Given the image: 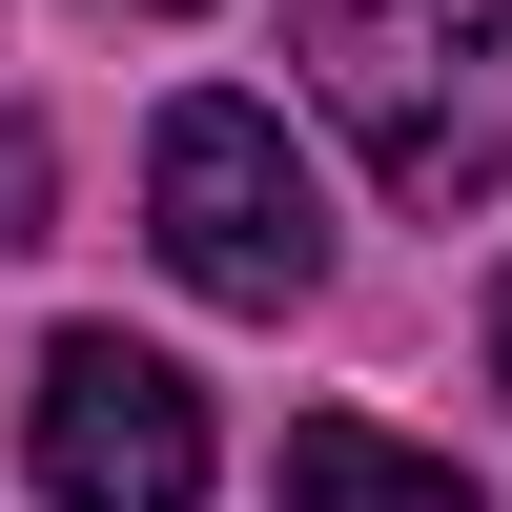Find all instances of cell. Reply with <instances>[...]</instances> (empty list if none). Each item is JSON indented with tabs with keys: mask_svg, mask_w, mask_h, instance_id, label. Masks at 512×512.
I'll return each instance as SVG.
<instances>
[{
	"mask_svg": "<svg viewBox=\"0 0 512 512\" xmlns=\"http://www.w3.org/2000/svg\"><path fill=\"white\" fill-rule=\"evenodd\" d=\"M144 21H185V0H144Z\"/></svg>",
	"mask_w": 512,
	"mask_h": 512,
	"instance_id": "52a82bcc",
	"label": "cell"
},
{
	"mask_svg": "<svg viewBox=\"0 0 512 512\" xmlns=\"http://www.w3.org/2000/svg\"><path fill=\"white\" fill-rule=\"evenodd\" d=\"M287 62L390 205L512 185V0H287Z\"/></svg>",
	"mask_w": 512,
	"mask_h": 512,
	"instance_id": "6da1fadb",
	"label": "cell"
},
{
	"mask_svg": "<svg viewBox=\"0 0 512 512\" xmlns=\"http://www.w3.org/2000/svg\"><path fill=\"white\" fill-rule=\"evenodd\" d=\"M0 246H41V123H0Z\"/></svg>",
	"mask_w": 512,
	"mask_h": 512,
	"instance_id": "5b68a950",
	"label": "cell"
},
{
	"mask_svg": "<svg viewBox=\"0 0 512 512\" xmlns=\"http://www.w3.org/2000/svg\"><path fill=\"white\" fill-rule=\"evenodd\" d=\"M287 512H492V492L431 472V451H390L369 410H308V431H287Z\"/></svg>",
	"mask_w": 512,
	"mask_h": 512,
	"instance_id": "277c9868",
	"label": "cell"
},
{
	"mask_svg": "<svg viewBox=\"0 0 512 512\" xmlns=\"http://www.w3.org/2000/svg\"><path fill=\"white\" fill-rule=\"evenodd\" d=\"M41 492L62 512H205V390L123 328L41 349Z\"/></svg>",
	"mask_w": 512,
	"mask_h": 512,
	"instance_id": "3957f363",
	"label": "cell"
},
{
	"mask_svg": "<svg viewBox=\"0 0 512 512\" xmlns=\"http://www.w3.org/2000/svg\"><path fill=\"white\" fill-rule=\"evenodd\" d=\"M492 390H512V267H492Z\"/></svg>",
	"mask_w": 512,
	"mask_h": 512,
	"instance_id": "8992f818",
	"label": "cell"
},
{
	"mask_svg": "<svg viewBox=\"0 0 512 512\" xmlns=\"http://www.w3.org/2000/svg\"><path fill=\"white\" fill-rule=\"evenodd\" d=\"M144 226H164V267L205 287V308H308L328 287V185L308 164H287V123L267 103H226V82H205V103H164V144H144Z\"/></svg>",
	"mask_w": 512,
	"mask_h": 512,
	"instance_id": "7a4b0ae2",
	"label": "cell"
}]
</instances>
